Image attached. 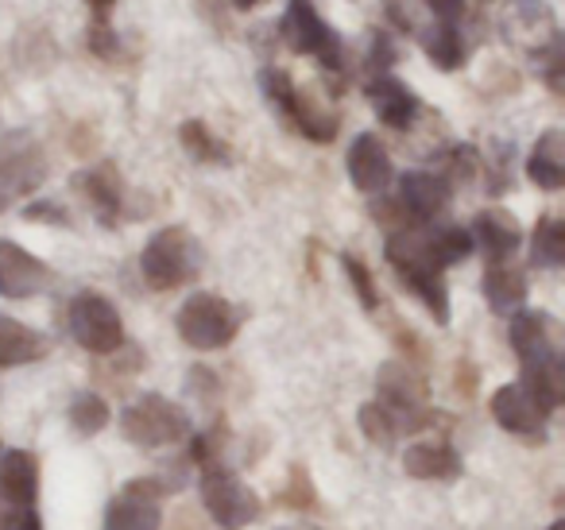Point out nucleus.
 <instances>
[{
  "instance_id": "423d86ee",
  "label": "nucleus",
  "mask_w": 565,
  "mask_h": 530,
  "mask_svg": "<svg viewBox=\"0 0 565 530\" xmlns=\"http://www.w3.org/2000/svg\"><path fill=\"white\" fill-rule=\"evenodd\" d=\"M198 491H202L205 511H210V519L217 522L221 530H244L248 522L259 519V511H264L256 491H252L241 476L228 473V468H221V465L202 468Z\"/></svg>"
},
{
  "instance_id": "f3484780",
  "label": "nucleus",
  "mask_w": 565,
  "mask_h": 530,
  "mask_svg": "<svg viewBox=\"0 0 565 530\" xmlns=\"http://www.w3.org/2000/svg\"><path fill=\"white\" fill-rule=\"evenodd\" d=\"M78 190L86 194V202L94 205L97 221L102 225H117L120 210H125V182H120L117 167L102 163V167H89V171L78 174Z\"/></svg>"
},
{
  "instance_id": "c9c22d12",
  "label": "nucleus",
  "mask_w": 565,
  "mask_h": 530,
  "mask_svg": "<svg viewBox=\"0 0 565 530\" xmlns=\"http://www.w3.org/2000/svg\"><path fill=\"white\" fill-rule=\"evenodd\" d=\"M86 4H89V9H97V12H109L117 0H86Z\"/></svg>"
},
{
  "instance_id": "f704fd0d",
  "label": "nucleus",
  "mask_w": 565,
  "mask_h": 530,
  "mask_svg": "<svg viewBox=\"0 0 565 530\" xmlns=\"http://www.w3.org/2000/svg\"><path fill=\"white\" fill-rule=\"evenodd\" d=\"M423 4L434 12V20H446V24H454L465 12V0H423Z\"/></svg>"
},
{
  "instance_id": "c756f323",
  "label": "nucleus",
  "mask_w": 565,
  "mask_h": 530,
  "mask_svg": "<svg viewBox=\"0 0 565 530\" xmlns=\"http://www.w3.org/2000/svg\"><path fill=\"white\" fill-rule=\"evenodd\" d=\"M66 414H71V426L86 437L109 426V403H105L102 395H94V391H78V395L71 399V411Z\"/></svg>"
},
{
  "instance_id": "0eeeda50",
  "label": "nucleus",
  "mask_w": 565,
  "mask_h": 530,
  "mask_svg": "<svg viewBox=\"0 0 565 530\" xmlns=\"http://www.w3.org/2000/svg\"><path fill=\"white\" fill-rule=\"evenodd\" d=\"M259 82H264V94L271 97L275 109L291 120V125L299 128L307 140L330 144L333 136H338V117H333L330 109H322L318 102H310V97H302L299 86H295L287 71H275V66H267Z\"/></svg>"
},
{
  "instance_id": "4c0bfd02",
  "label": "nucleus",
  "mask_w": 565,
  "mask_h": 530,
  "mask_svg": "<svg viewBox=\"0 0 565 530\" xmlns=\"http://www.w3.org/2000/svg\"><path fill=\"white\" fill-rule=\"evenodd\" d=\"M550 530H565V519H557V522H550Z\"/></svg>"
},
{
  "instance_id": "2f4dec72",
  "label": "nucleus",
  "mask_w": 565,
  "mask_h": 530,
  "mask_svg": "<svg viewBox=\"0 0 565 530\" xmlns=\"http://www.w3.org/2000/svg\"><path fill=\"white\" fill-rule=\"evenodd\" d=\"M0 530H43L40 511L35 504L17 507V504H0Z\"/></svg>"
},
{
  "instance_id": "6e6552de",
  "label": "nucleus",
  "mask_w": 565,
  "mask_h": 530,
  "mask_svg": "<svg viewBox=\"0 0 565 530\" xmlns=\"http://www.w3.org/2000/svg\"><path fill=\"white\" fill-rule=\"evenodd\" d=\"M66 329L86 352H117L125 344V321H120L117 306L102 295H78L66 306Z\"/></svg>"
},
{
  "instance_id": "1a4fd4ad",
  "label": "nucleus",
  "mask_w": 565,
  "mask_h": 530,
  "mask_svg": "<svg viewBox=\"0 0 565 530\" xmlns=\"http://www.w3.org/2000/svg\"><path fill=\"white\" fill-rule=\"evenodd\" d=\"M282 40L295 55L318 59L330 71H341V40L330 24L322 20V12L310 4V0H291L287 12H282Z\"/></svg>"
},
{
  "instance_id": "4468645a",
  "label": "nucleus",
  "mask_w": 565,
  "mask_h": 530,
  "mask_svg": "<svg viewBox=\"0 0 565 530\" xmlns=\"http://www.w3.org/2000/svg\"><path fill=\"white\" fill-rule=\"evenodd\" d=\"M159 484L132 480L105 511V530H159Z\"/></svg>"
},
{
  "instance_id": "b1692460",
  "label": "nucleus",
  "mask_w": 565,
  "mask_h": 530,
  "mask_svg": "<svg viewBox=\"0 0 565 530\" xmlns=\"http://www.w3.org/2000/svg\"><path fill=\"white\" fill-rule=\"evenodd\" d=\"M356 422H361L364 437L376 445H395L407 430H423L415 418H407L403 411H395V406H387L384 399H376V403H364L361 414H356Z\"/></svg>"
},
{
  "instance_id": "7c9ffc66",
  "label": "nucleus",
  "mask_w": 565,
  "mask_h": 530,
  "mask_svg": "<svg viewBox=\"0 0 565 530\" xmlns=\"http://www.w3.org/2000/svg\"><path fill=\"white\" fill-rule=\"evenodd\" d=\"M341 267H345L349 283H353V290H356V298H361L364 310H376V306H380V290H376V283H372L369 267H364L356 256H341Z\"/></svg>"
},
{
  "instance_id": "7ed1b4c3",
  "label": "nucleus",
  "mask_w": 565,
  "mask_h": 530,
  "mask_svg": "<svg viewBox=\"0 0 565 530\" xmlns=\"http://www.w3.org/2000/svg\"><path fill=\"white\" fill-rule=\"evenodd\" d=\"M140 272L151 290H174L202 272V244L182 225L159 229L140 252Z\"/></svg>"
},
{
  "instance_id": "f03ea898",
  "label": "nucleus",
  "mask_w": 565,
  "mask_h": 530,
  "mask_svg": "<svg viewBox=\"0 0 565 530\" xmlns=\"http://www.w3.org/2000/svg\"><path fill=\"white\" fill-rule=\"evenodd\" d=\"M384 256L399 272V279L423 298V306L434 314V321L446 326L449 295H446V283H441V267L434 264L430 248H426V233H392L384 244Z\"/></svg>"
},
{
  "instance_id": "393cba45",
  "label": "nucleus",
  "mask_w": 565,
  "mask_h": 530,
  "mask_svg": "<svg viewBox=\"0 0 565 530\" xmlns=\"http://www.w3.org/2000/svg\"><path fill=\"white\" fill-rule=\"evenodd\" d=\"M484 298L495 314H511L526 298V275L511 264H492L484 275Z\"/></svg>"
},
{
  "instance_id": "aec40b11",
  "label": "nucleus",
  "mask_w": 565,
  "mask_h": 530,
  "mask_svg": "<svg viewBox=\"0 0 565 530\" xmlns=\"http://www.w3.org/2000/svg\"><path fill=\"white\" fill-rule=\"evenodd\" d=\"M40 496V465L28 449H9L0 457V504L28 507Z\"/></svg>"
},
{
  "instance_id": "473e14b6",
  "label": "nucleus",
  "mask_w": 565,
  "mask_h": 530,
  "mask_svg": "<svg viewBox=\"0 0 565 530\" xmlns=\"http://www.w3.org/2000/svg\"><path fill=\"white\" fill-rule=\"evenodd\" d=\"M89 47H94V55H117V35H113V28L105 24V20H97L94 32H89Z\"/></svg>"
},
{
  "instance_id": "412c9836",
  "label": "nucleus",
  "mask_w": 565,
  "mask_h": 530,
  "mask_svg": "<svg viewBox=\"0 0 565 530\" xmlns=\"http://www.w3.org/2000/svg\"><path fill=\"white\" fill-rule=\"evenodd\" d=\"M403 468L415 480H457L461 476V457L449 442H415L403 453Z\"/></svg>"
},
{
  "instance_id": "4be33fe9",
  "label": "nucleus",
  "mask_w": 565,
  "mask_h": 530,
  "mask_svg": "<svg viewBox=\"0 0 565 530\" xmlns=\"http://www.w3.org/2000/svg\"><path fill=\"white\" fill-rule=\"evenodd\" d=\"M526 174L534 179V187L542 190H562L565 187V132L562 128H546L534 140V151L526 159Z\"/></svg>"
},
{
  "instance_id": "5701e85b",
  "label": "nucleus",
  "mask_w": 565,
  "mask_h": 530,
  "mask_svg": "<svg viewBox=\"0 0 565 530\" xmlns=\"http://www.w3.org/2000/svg\"><path fill=\"white\" fill-rule=\"evenodd\" d=\"M47 357V337H40L32 326L0 314V368H24Z\"/></svg>"
},
{
  "instance_id": "c85d7f7f",
  "label": "nucleus",
  "mask_w": 565,
  "mask_h": 530,
  "mask_svg": "<svg viewBox=\"0 0 565 530\" xmlns=\"http://www.w3.org/2000/svg\"><path fill=\"white\" fill-rule=\"evenodd\" d=\"M179 140H182V148L194 159H202V163H228V144H221L202 120H186V125L179 128Z\"/></svg>"
},
{
  "instance_id": "ddd939ff",
  "label": "nucleus",
  "mask_w": 565,
  "mask_h": 530,
  "mask_svg": "<svg viewBox=\"0 0 565 530\" xmlns=\"http://www.w3.org/2000/svg\"><path fill=\"white\" fill-rule=\"evenodd\" d=\"M51 283V267L17 241H0V295L32 298Z\"/></svg>"
},
{
  "instance_id": "f8f14e48",
  "label": "nucleus",
  "mask_w": 565,
  "mask_h": 530,
  "mask_svg": "<svg viewBox=\"0 0 565 530\" xmlns=\"http://www.w3.org/2000/svg\"><path fill=\"white\" fill-rule=\"evenodd\" d=\"M43 182V156L35 144L17 136V148L0 151V213L9 210L17 198L32 194Z\"/></svg>"
},
{
  "instance_id": "9b49d317",
  "label": "nucleus",
  "mask_w": 565,
  "mask_h": 530,
  "mask_svg": "<svg viewBox=\"0 0 565 530\" xmlns=\"http://www.w3.org/2000/svg\"><path fill=\"white\" fill-rule=\"evenodd\" d=\"M511 349H515L519 364H550V360H562V349L554 341V318L542 310H519L511 318Z\"/></svg>"
},
{
  "instance_id": "9d476101",
  "label": "nucleus",
  "mask_w": 565,
  "mask_h": 530,
  "mask_svg": "<svg viewBox=\"0 0 565 530\" xmlns=\"http://www.w3.org/2000/svg\"><path fill=\"white\" fill-rule=\"evenodd\" d=\"M492 418L500 422L508 434L519 437H546V422L550 411L523 388V383H503L492 395Z\"/></svg>"
},
{
  "instance_id": "a211bd4d",
  "label": "nucleus",
  "mask_w": 565,
  "mask_h": 530,
  "mask_svg": "<svg viewBox=\"0 0 565 530\" xmlns=\"http://www.w3.org/2000/svg\"><path fill=\"white\" fill-rule=\"evenodd\" d=\"M469 236H472V248H480L488 259H492V264H500V259H508L511 252L519 248V241H523V229H519V221L511 218V213L484 210V213H477Z\"/></svg>"
},
{
  "instance_id": "39448f33",
  "label": "nucleus",
  "mask_w": 565,
  "mask_h": 530,
  "mask_svg": "<svg viewBox=\"0 0 565 530\" xmlns=\"http://www.w3.org/2000/svg\"><path fill=\"white\" fill-rule=\"evenodd\" d=\"M179 337L198 352H213V349H225L228 341L236 337L241 329V314L233 310V303H225L221 295H210V290H198L190 295L186 303L179 306Z\"/></svg>"
},
{
  "instance_id": "bb28decb",
  "label": "nucleus",
  "mask_w": 565,
  "mask_h": 530,
  "mask_svg": "<svg viewBox=\"0 0 565 530\" xmlns=\"http://www.w3.org/2000/svg\"><path fill=\"white\" fill-rule=\"evenodd\" d=\"M531 264L534 267H562L565 264V221L542 218L539 225H534Z\"/></svg>"
},
{
  "instance_id": "cd10ccee",
  "label": "nucleus",
  "mask_w": 565,
  "mask_h": 530,
  "mask_svg": "<svg viewBox=\"0 0 565 530\" xmlns=\"http://www.w3.org/2000/svg\"><path fill=\"white\" fill-rule=\"evenodd\" d=\"M426 248H430L434 264L446 272L449 264H461V259L469 256V252H472V236H469V229H457V225L430 229V233H426Z\"/></svg>"
},
{
  "instance_id": "72a5a7b5",
  "label": "nucleus",
  "mask_w": 565,
  "mask_h": 530,
  "mask_svg": "<svg viewBox=\"0 0 565 530\" xmlns=\"http://www.w3.org/2000/svg\"><path fill=\"white\" fill-rule=\"evenodd\" d=\"M395 63V55H392V43L384 40V35H376V40H372V55H369V71L372 74H387V66Z\"/></svg>"
},
{
  "instance_id": "2eb2a0df",
  "label": "nucleus",
  "mask_w": 565,
  "mask_h": 530,
  "mask_svg": "<svg viewBox=\"0 0 565 530\" xmlns=\"http://www.w3.org/2000/svg\"><path fill=\"white\" fill-rule=\"evenodd\" d=\"M349 179H353L356 190H364V194H380V190L392 182V156H387V148L376 140L372 132H361L353 144H349Z\"/></svg>"
},
{
  "instance_id": "6ab92c4d",
  "label": "nucleus",
  "mask_w": 565,
  "mask_h": 530,
  "mask_svg": "<svg viewBox=\"0 0 565 530\" xmlns=\"http://www.w3.org/2000/svg\"><path fill=\"white\" fill-rule=\"evenodd\" d=\"M369 102L372 109H376V117L384 120L387 128H411L415 125V113H418V97L411 94L407 86H403L399 78H392V74H376L369 86Z\"/></svg>"
},
{
  "instance_id": "e433bc0d",
  "label": "nucleus",
  "mask_w": 565,
  "mask_h": 530,
  "mask_svg": "<svg viewBox=\"0 0 565 530\" xmlns=\"http://www.w3.org/2000/svg\"><path fill=\"white\" fill-rule=\"evenodd\" d=\"M233 4H236V9L248 12V9H256V4H267V0H233Z\"/></svg>"
},
{
  "instance_id": "f257e3e1",
  "label": "nucleus",
  "mask_w": 565,
  "mask_h": 530,
  "mask_svg": "<svg viewBox=\"0 0 565 530\" xmlns=\"http://www.w3.org/2000/svg\"><path fill=\"white\" fill-rule=\"evenodd\" d=\"M500 35L515 55L542 63L550 86L562 89V28L550 0H503Z\"/></svg>"
},
{
  "instance_id": "dca6fc26",
  "label": "nucleus",
  "mask_w": 565,
  "mask_h": 530,
  "mask_svg": "<svg viewBox=\"0 0 565 530\" xmlns=\"http://www.w3.org/2000/svg\"><path fill=\"white\" fill-rule=\"evenodd\" d=\"M399 205L411 221H434L449 205V182L434 171H407L399 179Z\"/></svg>"
},
{
  "instance_id": "20e7f679",
  "label": "nucleus",
  "mask_w": 565,
  "mask_h": 530,
  "mask_svg": "<svg viewBox=\"0 0 565 530\" xmlns=\"http://www.w3.org/2000/svg\"><path fill=\"white\" fill-rule=\"evenodd\" d=\"M120 434L140 449H163L190 434V414L163 395H140L120 411Z\"/></svg>"
},
{
  "instance_id": "a878e982",
  "label": "nucleus",
  "mask_w": 565,
  "mask_h": 530,
  "mask_svg": "<svg viewBox=\"0 0 565 530\" xmlns=\"http://www.w3.org/2000/svg\"><path fill=\"white\" fill-rule=\"evenodd\" d=\"M418 35H423L426 55H430V63L438 66V71H457V66H465V40H461V32H457V24L438 20L430 32H418Z\"/></svg>"
}]
</instances>
